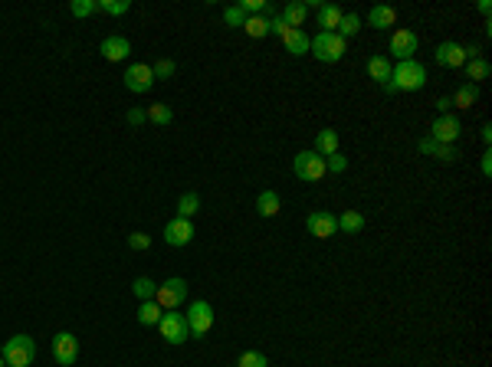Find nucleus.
I'll return each instance as SVG.
<instances>
[{
    "label": "nucleus",
    "instance_id": "nucleus-1",
    "mask_svg": "<svg viewBox=\"0 0 492 367\" xmlns=\"http://www.w3.org/2000/svg\"><path fill=\"white\" fill-rule=\"evenodd\" d=\"M427 86V69H423V62L417 59H407V62H397L394 66V73H390V82L384 86L388 95L394 92H417V88Z\"/></svg>",
    "mask_w": 492,
    "mask_h": 367
},
{
    "label": "nucleus",
    "instance_id": "nucleus-26",
    "mask_svg": "<svg viewBox=\"0 0 492 367\" xmlns=\"http://www.w3.org/2000/svg\"><path fill=\"white\" fill-rule=\"evenodd\" d=\"M338 230L342 233H361L364 230V217H361L358 210H344L342 217H338Z\"/></svg>",
    "mask_w": 492,
    "mask_h": 367
},
{
    "label": "nucleus",
    "instance_id": "nucleus-14",
    "mask_svg": "<svg viewBox=\"0 0 492 367\" xmlns=\"http://www.w3.org/2000/svg\"><path fill=\"white\" fill-rule=\"evenodd\" d=\"M436 62L440 66H447V69H460V66H466V53H462L460 43H453V40H447V43L436 46Z\"/></svg>",
    "mask_w": 492,
    "mask_h": 367
},
{
    "label": "nucleus",
    "instance_id": "nucleus-42",
    "mask_svg": "<svg viewBox=\"0 0 492 367\" xmlns=\"http://www.w3.org/2000/svg\"><path fill=\"white\" fill-rule=\"evenodd\" d=\"M482 177H492V151L482 154Z\"/></svg>",
    "mask_w": 492,
    "mask_h": 367
},
{
    "label": "nucleus",
    "instance_id": "nucleus-35",
    "mask_svg": "<svg viewBox=\"0 0 492 367\" xmlns=\"http://www.w3.org/2000/svg\"><path fill=\"white\" fill-rule=\"evenodd\" d=\"M237 367H269V361L263 351H246V354H239Z\"/></svg>",
    "mask_w": 492,
    "mask_h": 367
},
{
    "label": "nucleus",
    "instance_id": "nucleus-8",
    "mask_svg": "<svg viewBox=\"0 0 492 367\" xmlns=\"http://www.w3.org/2000/svg\"><path fill=\"white\" fill-rule=\"evenodd\" d=\"M53 357H56L60 367H73L79 361V338H75L73 331L53 335Z\"/></svg>",
    "mask_w": 492,
    "mask_h": 367
},
{
    "label": "nucleus",
    "instance_id": "nucleus-6",
    "mask_svg": "<svg viewBox=\"0 0 492 367\" xmlns=\"http://www.w3.org/2000/svg\"><path fill=\"white\" fill-rule=\"evenodd\" d=\"M158 331H161V338L167 341V344H184V341L191 338L187 318H184L180 311H164L161 322H158Z\"/></svg>",
    "mask_w": 492,
    "mask_h": 367
},
{
    "label": "nucleus",
    "instance_id": "nucleus-34",
    "mask_svg": "<svg viewBox=\"0 0 492 367\" xmlns=\"http://www.w3.org/2000/svg\"><path fill=\"white\" fill-rule=\"evenodd\" d=\"M325 171H328V174H344V171H348V158H344L342 151L328 154V158H325Z\"/></svg>",
    "mask_w": 492,
    "mask_h": 367
},
{
    "label": "nucleus",
    "instance_id": "nucleus-13",
    "mask_svg": "<svg viewBox=\"0 0 492 367\" xmlns=\"http://www.w3.org/2000/svg\"><path fill=\"white\" fill-rule=\"evenodd\" d=\"M191 239H194V223L184 220V217H174L164 226V243L167 246H187Z\"/></svg>",
    "mask_w": 492,
    "mask_h": 367
},
{
    "label": "nucleus",
    "instance_id": "nucleus-46",
    "mask_svg": "<svg viewBox=\"0 0 492 367\" xmlns=\"http://www.w3.org/2000/svg\"><path fill=\"white\" fill-rule=\"evenodd\" d=\"M0 367H7V361H3V357H0Z\"/></svg>",
    "mask_w": 492,
    "mask_h": 367
},
{
    "label": "nucleus",
    "instance_id": "nucleus-21",
    "mask_svg": "<svg viewBox=\"0 0 492 367\" xmlns=\"http://www.w3.org/2000/svg\"><path fill=\"white\" fill-rule=\"evenodd\" d=\"M335 151H338V132H335V128H322V132L315 134V154L328 158V154H335Z\"/></svg>",
    "mask_w": 492,
    "mask_h": 367
},
{
    "label": "nucleus",
    "instance_id": "nucleus-4",
    "mask_svg": "<svg viewBox=\"0 0 492 367\" xmlns=\"http://www.w3.org/2000/svg\"><path fill=\"white\" fill-rule=\"evenodd\" d=\"M292 171H296L298 180H309V184H315V180H322L328 174L325 158L315 154V151H298L296 158H292Z\"/></svg>",
    "mask_w": 492,
    "mask_h": 367
},
{
    "label": "nucleus",
    "instance_id": "nucleus-22",
    "mask_svg": "<svg viewBox=\"0 0 492 367\" xmlns=\"http://www.w3.org/2000/svg\"><path fill=\"white\" fill-rule=\"evenodd\" d=\"M489 73H492V66L486 62L482 56H476V59H466V79L473 82V86H479V82H486L489 79Z\"/></svg>",
    "mask_w": 492,
    "mask_h": 367
},
{
    "label": "nucleus",
    "instance_id": "nucleus-12",
    "mask_svg": "<svg viewBox=\"0 0 492 367\" xmlns=\"http://www.w3.org/2000/svg\"><path fill=\"white\" fill-rule=\"evenodd\" d=\"M462 125L456 115H440L436 121L430 125V138L436 145H456V138H460Z\"/></svg>",
    "mask_w": 492,
    "mask_h": 367
},
{
    "label": "nucleus",
    "instance_id": "nucleus-43",
    "mask_svg": "<svg viewBox=\"0 0 492 367\" xmlns=\"http://www.w3.org/2000/svg\"><path fill=\"white\" fill-rule=\"evenodd\" d=\"M449 95H443V99H436V112H440V115H449Z\"/></svg>",
    "mask_w": 492,
    "mask_h": 367
},
{
    "label": "nucleus",
    "instance_id": "nucleus-20",
    "mask_svg": "<svg viewBox=\"0 0 492 367\" xmlns=\"http://www.w3.org/2000/svg\"><path fill=\"white\" fill-rule=\"evenodd\" d=\"M342 23V7H335V3H318V27L322 33H335Z\"/></svg>",
    "mask_w": 492,
    "mask_h": 367
},
{
    "label": "nucleus",
    "instance_id": "nucleus-17",
    "mask_svg": "<svg viewBox=\"0 0 492 367\" xmlns=\"http://www.w3.org/2000/svg\"><path fill=\"white\" fill-rule=\"evenodd\" d=\"M285 49H289V56H305L309 53V43H312V36L305 33V29H292L289 27V33L283 36Z\"/></svg>",
    "mask_w": 492,
    "mask_h": 367
},
{
    "label": "nucleus",
    "instance_id": "nucleus-5",
    "mask_svg": "<svg viewBox=\"0 0 492 367\" xmlns=\"http://www.w3.org/2000/svg\"><path fill=\"white\" fill-rule=\"evenodd\" d=\"M187 292H191V289H187V282L174 276V279H167V282H161V285H158V295H154V302H158L164 311H178L180 305H184Z\"/></svg>",
    "mask_w": 492,
    "mask_h": 367
},
{
    "label": "nucleus",
    "instance_id": "nucleus-39",
    "mask_svg": "<svg viewBox=\"0 0 492 367\" xmlns=\"http://www.w3.org/2000/svg\"><path fill=\"white\" fill-rule=\"evenodd\" d=\"M128 246H132V250H138V252H145L151 246V236L148 233H132V236H128Z\"/></svg>",
    "mask_w": 492,
    "mask_h": 367
},
{
    "label": "nucleus",
    "instance_id": "nucleus-2",
    "mask_svg": "<svg viewBox=\"0 0 492 367\" xmlns=\"http://www.w3.org/2000/svg\"><path fill=\"white\" fill-rule=\"evenodd\" d=\"M0 357L7 361V367H30L36 357V341L30 335H14L10 341H3Z\"/></svg>",
    "mask_w": 492,
    "mask_h": 367
},
{
    "label": "nucleus",
    "instance_id": "nucleus-23",
    "mask_svg": "<svg viewBox=\"0 0 492 367\" xmlns=\"http://www.w3.org/2000/svg\"><path fill=\"white\" fill-rule=\"evenodd\" d=\"M449 102L456 105V108H473V105L479 102V86H473V82H462Z\"/></svg>",
    "mask_w": 492,
    "mask_h": 367
},
{
    "label": "nucleus",
    "instance_id": "nucleus-32",
    "mask_svg": "<svg viewBox=\"0 0 492 367\" xmlns=\"http://www.w3.org/2000/svg\"><path fill=\"white\" fill-rule=\"evenodd\" d=\"M99 10L108 16H121L132 10V0H99Z\"/></svg>",
    "mask_w": 492,
    "mask_h": 367
},
{
    "label": "nucleus",
    "instance_id": "nucleus-44",
    "mask_svg": "<svg viewBox=\"0 0 492 367\" xmlns=\"http://www.w3.org/2000/svg\"><path fill=\"white\" fill-rule=\"evenodd\" d=\"M479 14H482V16L492 14V3H489V0H479Z\"/></svg>",
    "mask_w": 492,
    "mask_h": 367
},
{
    "label": "nucleus",
    "instance_id": "nucleus-19",
    "mask_svg": "<svg viewBox=\"0 0 492 367\" xmlns=\"http://www.w3.org/2000/svg\"><path fill=\"white\" fill-rule=\"evenodd\" d=\"M390 73H394V66H390L388 56H371V59H368V75H371L381 88L390 82Z\"/></svg>",
    "mask_w": 492,
    "mask_h": 367
},
{
    "label": "nucleus",
    "instance_id": "nucleus-7",
    "mask_svg": "<svg viewBox=\"0 0 492 367\" xmlns=\"http://www.w3.org/2000/svg\"><path fill=\"white\" fill-rule=\"evenodd\" d=\"M184 318H187V328H191V338H204L210 328H213V309H210V302H191L187 311H184Z\"/></svg>",
    "mask_w": 492,
    "mask_h": 367
},
{
    "label": "nucleus",
    "instance_id": "nucleus-16",
    "mask_svg": "<svg viewBox=\"0 0 492 367\" xmlns=\"http://www.w3.org/2000/svg\"><path fill=\"white\" fill-rule=\"evenodd\" d=\"M368 23H371L374 29H390L397 23V10L388 7V3H374L371 10H368Z\"/></svg>",
    "mask_w": 492,
    "mask_h": 367
},
{
    "label": "nucleus",
    "instance_id": "nucleus-29",
    "mask_svg": "<svg viewBox=\"0 0 492 367\" xmlns=\"http://www.w3.org/2000/svg\"><path fill=\"white\" fill-rule=\"evenodd\" d=\"M197 210H200V197H197L194 191H187V193H180V200H178V217H184V220H191Z\"/></svg>",
    "mask_w": 492,
    "mask_h": 367
},
{
    "label": "nucleus",
    "instance_id": "nucleus-45",
    "mask_svg": "<svg viewBox=\"0 0 492 367\" xmlns=\"http://www.w3.org/2000/svg\"><path fill=\"white\" fill-rule=\"evenodd\" d=\"M482 141H486V145H492V125H482Z\"/></svg>",
    "mask_w": 492,
    "mask_h": 367
},
{
    "label": "nucleus",
    "instance_id": "nucleus-27",
    "mask_svg": "<svg viewBox=\"0 0 492 367\" xmlns=\"http://www.w3.org/2000/svg\"><path fill=\"white\" fill-rule=\"evenodd\" d=\"M358 29H361V16L358 14H342V23H338V36H342L344 43L351 40V36H358Z\"/></svg>",
    "mask_w": 492,
    "mask_h": 367
},
{
    "label": "nucleus",
    "instance_id": "nucleus-37",
    "mask_svg": "<svg viewBox=\"0 0 492 367\" xmlns=\"http://www.w3.org/2000/svg\"><path fill=\"white\" fill-rule=\"evenodd\" d=\"M174 69H178V66H174V59H158V62L151 66L154 79H171V75H174Z\"/></svg>",
    "mask_w": 492,
    "mask_h": 367
},
{
    "label": "nucleus",
    "instance_id": "nucleus-24",
    "mask_svg": "<svg viewBox=\"0 0 492 367\" xmlns=\"http://www.w3.org/2000/svg\"><path fill=\"white\" fill-rule=\"evenodd\" d=\"M161 315H164V309L158 305V302H154V298H151V302H141V305H138V322L145 324V328H154V324L161 322Z\"/></svg>",
    "mask_w": 492,
    "mask_h": 367
},
{
    "label": "nucleus",
    "instance_id": "nucleus-38",
    "mask_svg": "<svg viewBox=\"0 0 492 367\" xmlns=\"http://www.w3.org/2000/svg\"><path fill=\"white\" fill-rule=\"evenodd\" d=\"M433 158H436V161H443V164H453V161H460V151H456L453 145H436Z\"/></svg>",
    "mask_w": 492,
    "mask_h": 367
},
{
    "label": "nucleus",
    "instance_id": "nucleus-33",
    "mask_svg": "<svg viewBox=\"0 0 492 367\" xmlns=\"http://www.w3.org/2000/svg\"><path fill=\"white\" fill-rule=\"evenodd\" d=\"M95 10H99V0H73V3H69V14L79 16V20H82V16H92Z\"/></svg>",
    "mask_w": 492,
    "mask_h": 367
},
{
    "label": "nucleus",
    "instance_id": "nucleus-9",
    "mask_svg": "<svg viewBox=\"0 0 492 367\" xmlns=\"http://www.w3.org/2000/svg\"><path fill=\"white\" fill-rule=\"evenodd\" d=\"M121 79H125V88L134 92V95H145V92H151V86H154V73H151V66H145V62H132Z\"/></svg>",
    "mask_w": 492,
    "mask_h": 367
},
{
    "label": "nucleus",
    "instance_id": "nucleus-41",
    "mask_svg": "<svg viewBox=\"0 0 492 367\" xmlns=\"http://www.w3.org/2000/svg\"><path fill=\"white\" fill-rule=\"evenodd\" d=\"M417 151H420V154H430V158H433V151H436V141H433L430 134H427V138H420V141H417Z\"/></svg>",
    "mask_w": 492,
    "mask_h": 367
},
{
    "label": "nucleus",
    "instance_id": "nucleus-18",
    "mask_svg": "<svg viewBox=\"0 0 492 367\" xmlns=\"http://www.w3.org/2000/svg\"><path fill=\"white\" fill-rule=\"evenodd\" d=\"M279 16H283V20H285V23H289L292 29H302L305 16H309V3H305V0H289Z\"/></svg>",
    "mask_w": 492,
    "mask_h": 367
},
{
    "label": "nucleus",
    "instance_id": "nucleus-15",
    "mask_svg": "<svg viewBox=\"0 0 492 367\" xmlns=\"http://www.w3.org/2000/svg\"><path fill=\"white\" fill-rule=\"evenodd\" d=\"M99 49H102V56L108 59V62H121V59L132 53V43H128L125 36H105Z\"/></svg>",
    "mask_w": 492,
    "mask_h": 367
},
{
    "label": "nucleus",
    "instance_id": "nucleus-11",
    "mask_svg": "<svg viewBox=\"0 0 492 367\" xmlns=\"http://www.w3.org/2000/svg\"><path fill=\"white\" fill-rule=\"evenodd\" d=\"M417 49H420V40L414 29H394L390 36V53L397 62H407V59H417Z\"/></svg>",
    "mask_w": 492,
    "mask_h": 367
},
{
    "label": "nucleus",
    "instance_id": "nucleus-25",
    "mask_svg": "<svg viewBox=\"0 0 492 367\" xmlns=\"http://www.w3.org/2000/svg\"><path fill=\"white\" fill-rule=\"evenodd\" d=\"M256 210H259V217H276L279 213V193L276 191H263L259 197H256Z\"/></svg>",
    "mask_w": 492,
    "mask_h": 367
},
{
    "label": "nucleus",
    "instance_id": "nucleus-36",
    "mask_svg": "<svg viewBox=\"0 0 492 367\" xmlns=\"http://www.w3.org/2000/svg\"><path fill=\"white\" fill-rule=\"evenodd\" d=\"M224 23L226 27H243V23H246V14H243L239 3H233V7H226L224 10Z\"/></svg>",
    "mask_w": 492,
    "mask_h": 367
},
{
    "label": "nucleus",
    "instance_id": "nucleus-28",
    "mask_svg": "<svg viewBox=\"0 0 492 367\" xmlns=\"http://www.w3.org/2000/svg\"><path fill=\"white\" fill-rule=\"evenodd\" d=\"M132 295L134 298H141V302H151V298L158 295V282H151L148 276H141V279L132 282Z\"/></svg>",
    "mask_w": 492,
    "mask_h": 367
},
{
    "label": "nucleus",
    "instance_id": "nucleus-40",
    "mask_svg": "<svg viewBox=\"0 0 492 367\" xmlns=\"http://www.w3.org/2000/svg\"><path fill=\"white\" fill-rule=\"evenodd\" d=\"M128 125H145V121H148V112H145V108H128Z\"/></svg>",
    "mask_w": 492,
    "mask_h": 367
},
{
    "label": "nucleus",
    "instance_id": "nucleus-30",
    "mask_svg": "<svg viewBox=\"0 0 492 367\" xmlns=\"http://www.w3.org/2000/svg\"><path fill=\"white\" fill-rule=\"evenodd\" d=\"M171 118H174L171 105H164V102L148 105V121H154V125H171Z\"/></svg>",
    "mask_w": 492,
    "mask_h": 367
},
{
    "label": "nucleus",
    "instance_id": "nucleus-10",
    "mask_svg": "<svg viewBox=\"0 0 492 367\" xmlns=\"http://www.w3.org/2000/svg\"><path fill=\"white\" fill-rule=\"evenodd\" d=\"M305 230H309L315 239H331V236L338 233V217L328 213V210H312V213L305 217Z\"/></svg>",
    "mask_w": 492,
    "mask_h": 367
},
{
    "label": "nucleus",
    "instance_id": "nucleus-31",
    "mask_svg": "<svg viewBox=\"0 0 492 367\" xmlns=\"http://www.w3.org/2000/svg\"><path fill=\"white\" fill-rule=\"evenodd\" d=\"M243 29H246L253 40H259V36H269V20H266V16H246Z\"/></svg>",
    "mask_w": 492,
    "mask_h": 367
},
{
    "label": "nucleus",
    "instance_id": "nucleus-3",
    "mask_svg": "<svg viewBox=\"0 0 492 367\" xmlns=\"http://www.w3.org/2000/svg\"><path fill=\"white\" fill-rule=\"evenodd\" d=\"M309 53H315L318 62H342V56L348 53V43H344L338 33H315V40L309 43Z\"/></svg>",
    "mask_w": 492,
    "mask_h": 367
}]
</instances>
